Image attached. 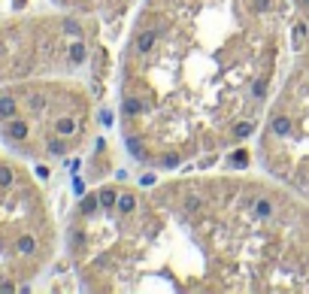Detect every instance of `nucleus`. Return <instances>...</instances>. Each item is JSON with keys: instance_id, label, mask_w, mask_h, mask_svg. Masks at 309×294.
<instances>
[{"instance_id": "nucleus-2", "label": "nucleus", "mask_w": 309, "mask_h": 294, "mask_svg": "<svg viewBox=\"0 0 309 294\" xmlns=\"http://www.w3.org/2000/svg\"><path fill=\"white\" fill-rule=\"evenodd\" d=\"M291 0H139L118 58L131 158L173 173L258 133L285 76Z\"/></svg>"}, {"instance_id": "nucleus-4", "label": "nucleus", "mask_w": 309, "mask_h": 294, "mask_svg": "<svg viewBox=\"0 0 309 294\" xmlns=\"http://www.w3.org/2000/svg\"><path fill=\"white\" fill-rule=\"evenodd\" d=\"M106 67L109 58L91 15L58 9L0 18V85L85 73L103 85Z\"/></svg>"}, {"instance_id": "nucleus-1", "label": "nucleus", "mask_w": 309, "mask_h": 294, "mask_svg": "<svg viewBox=\"0 0 309 294\" xmlns=\"http://www.w3.org/2000/svg\"><path fill=\"white\" fill-rule=\"evenodd\" d=\"M64 246L85 291L309 294V200L267 173L100 182Z\"/></svg>"}, {"instance_id": "nucleus-5", "label": "nucleus", "mask_w": 309, "mask_h": 294, "mask_svg": "<svg viewBox=\"0 0 309 294\" xmlns=\"http://www.w3.org/2000/svg\"><path fill=\"white\" fill-rule=\"evenodd\" d=\"M58 255V222L25 158L0 152V291L31 285Z\"/></svg>"}, {"instance_id": "nucleus-7", "label": "nucleus", "mask_w": 309, "mask_h": 294, "mask_svg": "<svg viewBox=\"0 0 309 294\" xmlns=\"http://www.w3.org/2000/svg\"><path fill=\"white\" fill-rule=\"evenodd\" d=\"M58 9H67L76 15H91V18H121L125 12H131L139 0H49Z\"/></svg>"}, {"instance_id": "nucleus-6", "label": "nucleus", "mask_w": 309, "mask_h": 294, "mask_svg": "<svg viewBox=\"0 0 309 294\" xmlns=\"http://www.w3.org/2000/svg\"><path fill=\"white\" fill-rule=\"evenodd\" d=\"M255 155L261 173L309 200V49L285 67L258 128Z\"/></svg>"}, {"instance_id": "nucleus-3", "label": "nucleus", "mask_w": 309, "mask_h": 294, "mask_svg": "<svg viewBox=\"0 0 309 294\" xmlns=\"http://www.w3.org/2000/svg\"><path fill=\"white\" fill-rule=\"evenodd\" d=\"M97 88L79 76L0 85V143L25 161H67L94 140Z\"/></svg>"}, {"instance_id": "nucleus-8", "label": "nucleus", "mask_w": 309, "mask_h": 294, "mask_svg": "<svg viewBox=\"0 0 309 294\" xmlns=\"http://www.w3.org/2000/svg\"><path fill=\"white\" fill-rule=\"evenodd\" d=\"M291 6H294V15L303 22V28L309 31V0H291Z\"/></svg>"}]
</instances>
